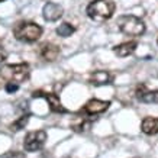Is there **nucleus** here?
<instances>
[{
	"label": "nucleus",
	"mask_w": 158,
	"mask_h": 158,
	"mask_svg": "<svg viewBox=\"0 0 158 158\" xmlns=\"http://www.w3.org/2000/svg\"><path fill=\"white\" fill-rule=\"evenodd\" d=\"M116 5L112 0H94L87 6V16L96 22H105L115 13Z\"/></svg>",
	"instance_id": "f257e3e1"
},
{
	"label": "nucleus",
	"mask_w": 158,
	"mask_h": 158,
	"mask_svg": "<svg viewBox=\"0 0 158 158\" xmlns=\"http://www.w3.org/2000/svg\"><path fill=\"white\" fill-rule=\"evenodd\" d=\"M31 76V68L29 64L20 62V64H6L0 67V77L5 78L6 81L12 83H23Z\"/></svg>",
	"instance_id": "f03ea898"
},
{
	"label": "nucleus",
	"mask_w": 158,
	"mask_h": 158,
	"mask_svg": "<svg viewBox=\"0 0 158 158\" xmlns=\"http://www.w3.org/2000/svg\"><path fill=\"white\" fill-rule=\"evenodd\" d=\"M13 35L20 42H35L41 38L42 28L34 22H19L15 26Z\"/></svg>",
	"instance_id": "7ed1b4c3"
},
{
	"label": "nucleus",
	"mask_w": 158,
	"mask_h": 158,
	"mask_svg": "<svg viewBox=\"0 0 158 158\" xmlns=\"http://www.w3.org/2000/svg\"><path fill=\"white\" fill-rule=\"evenodd\" d=\"M118 28L128 36H141L145 32V23L134 15H125L118 19Z\"/></svg>",
	"instance_id": "20e7f679"
},
{
	"label": "nucleus",
	"mask_w": 158,
	"mask_h": 158,
	"mask_svg": "<svg viewBox=\"0 0 158 158\" xmlns=\"http://www.w3.org/2000/svg\"><path fill=\"white\" fill-rule=\"evenodd\" d=\"M47 138L48 135L45 131H34V132H29L26 136H25L23 141V148L25 151L28 152H35V151H39L42 148L45 142H47Z\"/></svg>",
	"instance_id": "39448f33"
},
{
	"label": "nucleus",
	"mask_w": 158,
	"mask_h": 158,
	"mask_svg": "<svg viewBox=\"0 0 158 158\" xmlns=\"http://www.w3.org/2000/svg\"><path fill=\"white\" fill-rule=\"evenodd\" d=\"M110 106V102H103V100H99V99H91L83 106V109L80 110V113L86 116H96V115H100L103 112L109 109Z\"/></svg>",
	"instance_id": "423d86ee"
},
{
	"label": "nucleus",
	"mask_w": 158,
	"mask_h": 158,
	"mask_svg": "<svg viewBox=\"0 0 158 158\" xmlns=\"http://www.w3.org/2000/svg\"><path fill=\"white\" fill-rule=\"evenodd\" d=\"M32 96L34 97H44L45 100L48 102L49 109L52 110L54 113H65V112H67L65 107L62 106L60 97H58L57 94H54V93H45V91L38 90V91H34V93H32Z\"/></svg>",
	"instance_id": "0eeeda50"
},
{
	"label": "nucleus",
	"mask_w": 158,
	"mask_h": 158,
	"mask_svg": "<svg viewBox=\"0 0 158 158\" xmlns=\"http://www.w3.org/2000/svg\"><path fill=\"white\" fill-rule=\"evenodd\" d=\"M62 12L64 10H62L61 6L57 5V3H52V2H48L42 9L44 19L47 20V22H57L62 16Z\"/></svg>",
	"instance_id": "6e6552de"
},
{
	"label": "nucleus",
	"mask_w": 158,
	"mask_h": 158,
	"mask_svg": "<svg viewBox=\"0 0 158 158\" xmlns=\"http://www.w3.org/2000/svg\"><path fill=\"white\" fill-rule=\"evenodd\" d=\"M136 99L144 103H158V90H148L145 84L136 89Z\"/></svg>",
	"instance_id": "1a4fd4ad"
},
{
	"label": "nucleus",
	"mask_w": 158,
	"mask_h": 158,
	"mask_svg": "<svg viewBox=\"0 0 158 158\" xmlns=\"http://www.w3.org/2000/svg\"><path fill=\"white\" fill-rule=\"evenodd\" d=\"M112 80H113V76H112L109 71L99 70V71L91 73L89 81H90L93 86H106V84H110Z\"/></svg>",
	"instance_id": "9d476101"
},
{
	"label": "nucleus",
	"mask_w": 158,
	"mask_h": 158,
	"mask_svg": "<svg viewBox=\"0 0 158 158\" xmlns=\"http://www.w3.org/2000/svg\"><path fill=\"white\" fill-rule=\"evenodd\" d=\"M41 57L47 61H55L60 55V47H57L55 44H51V42H47L44 44L41 47Z\"/></svg>",
	"instance_id": "9b49d317"
},
{
	"label": "nucleus",
	"mask_w": 158,
	"mask_h": 158,
	"mask_svg": "<svg viewBox=\"0 0 158 158\" xmlns=\"http://www.w3.org/2000/svg\"><path fill=\"white\" fill-rule=\"evenodd\" d=\"M136 47H138L136 41H129V42H123V44H120V45H116L115 48H113V51H115V54L118 57L123 58V57L131 55V54H134Z\"/></svg>",
	"instance_id": "f8f14e48"
},
{
	"label": "nucleus",
	"mask_w": 158,
	"mask_h": 158,
	"mask_svg": "<svg viewBox=\"0 0 158 158\" xmlns=\"http://www.w3.org/2000/svg\"><path fill=\"white\" fill-rule=\"evenodd\" d=\"M141 131L145 135L158 134V118H145L141 123Z\"/></svg>",
	"instance_id": "ddd939ff"
},
{
	"label": "nucleus",
	"mask_w": 158,
	"mask_h": 158,
	"mask_svg": "<svg viewBox=\"0 0 158 158\" xmlns=\"http://www.w3.org/2000/svg\"><path fill=\"white\" fill-rule=\"evenodd\" d=\"M91 122L93 120L89 119V118H76L71 122V128L76 132H84L91 126Z\"/></svg>",
	"instance_id": "4468645a"
},
{
	"label": "nucleus",
	"mask_w": 158,
	"mask_h": 158,
	"mask_svg": "<svg viewBox=\"0 0 158 158\" xmlns=\"http://www.w3.org/2000/svg\"><path fill=\"white\" fill-rule=\"evenodd\" d=\"M29 118H31V115H29V113H25V115H22V116L19 118V119H16V120L13 122V123L10 125V129L15 131V132H18V131L23 129L25 126L28 125Z\"/></svg>",
	"instance_id": "2eb2a0df"
},
{
	"label": "nucleus",
	"mask_w": 158,
	"mask_h": 158,
	"mask_svg": "<svg viewBox=\"0 0 158 158\" xmlns=\"http://www.w3.org/2000/svg\"><path fill=\"white\" fill-rule=\"evenodd\" d=\"M74 26L73 25H70L68 22H64V23H61L60 26L57 28V34L60 35V36H62V38H68V36H71L73 34H74Z\"/></svg>",
	"instance_id": "dca6fc26"
},
{
	"label": "nucleus",
	"mask_w": 158,
	"mask_h": 158,
	"mask_svg": "<svg viewBox=\"0 0 158 158\" xmlns=\"http://www.w3.org/2000/svg\"><path fill=\"white\" fill-rule=\"evenodd\" d=\"M6 91L7 93H15V91H18V89H19V84L18 83H12V81H7L5 86Z\"/></svg>",
	"instance_id": "f3484780"
},
{
	"label": "nucleus",
	"mask_w": 158,
	"mask_h": 158,
	"mask_svg": "<svg viewBox=\"0 0 158 158\" xmlns=\"http://www.w3.org/2000/svg\"><path fill=\"white\" fill-rule=\"evenodd\" d=\"M5 158H26L22 152H18V151H13V152H7L5 155Z\"/></svg>",
	"instance_id": "a211bd4d"
},
{
	"label": "nucleus",
	"mask_w": 158,
	"mask_h": 158,
	"mask_svg": "<svg viewBox=\"0 0 158 158\" xmlns=\"http://www.w3.org/2000/svg\"><path fill=\"white\" fill-rule=\"evenodd\" d=\"M6 58H7V54H6L5 48H3V47L0 45V64H2V62H3V61H5Z\"/></svg>",
	"instance_id": "6ab92c4d"
},
{
	"label": "nucleus",
	"mask_w": 158,
	"mask_h": 158,
	"mask_svg": "<svg viewBox=\"0 0 158 158\" xmlns=\"http://www.w3.org/2000/svg\"><path fill=\"white\" fill-rule=\"evenodd\" d=\"M2 2H5V0H0V3H2Z\"/></svg>",
	"instance_id": "aec40b11"
},
{
	"label": "nucleus",
	"mask_w": 158,
	"mask_h": 158,
	"mask_svg": "<svg viewBox=\"0 0 158 158\" xmlns=\"http://www.w3.org/2000/svg\"><path fill=\"white\" fill-rule=\"evenodd\" d=\"M157 44H158V39H157Z\"/></svg>",
	"instance_id": "412c9836"
}]
</instances>
